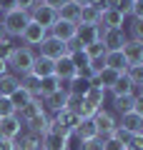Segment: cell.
I'll list each match as a JSON object with an SVG mask.
<instances>
[{"mask_svg": "<svg viewBox=\"0 0 143 150\" xmlns=\"http://www.w3.org/2000/svg\"><path fill=\"white\" fill-rule=\"evenodd\" d=\"M33 60H35V53H33V48H28V45H10V50H8V55H5L8 70H10L13 75H18V78H23V75L30 73Z\"/></svg>", "mask_w": 143, "mask_h": 150, "instance_id": "obj_1", "label": "cell"}, {"mask_svg": "<svg viewBox=\"0 0 143 150\" xmlns=\"http://www.w3.org/2000/svg\"><path fill=\"white\" fill-rule=\"evenodd\" d=\"M28 20H30V15H28L25 10H20V8H8L5 13H3V18H0V25H3V30H5V38H20L23 28L28 25Z\"/></svg>", "mask_w": 143, "mask_h": 150, "instance_id": "obj_2", "label": "cell"}, {"mask_svg": "<svg viewBox=\"0 0 143 150\" xmlns=\"http://www.w3.org/2000/svg\"><path fill=\"white\" fill-rule=\"evenodd\" d=\"M93 123H95V128H98V138H101V140L111 138V135H113V130L118 128V120H116V115H113L111 110H106V108L95 110V115H93Z\"/></svg>", "mask_w": 143, "mask_h": 150, "instance_id": "obj_3", "label": "cell"}, {"mask_svg": "<svg viewBox=\"0 0 143 150\" xmlns=\"http://www.w3.org/2000/svg\"><path fill=\"white\" fill-rule=\"evenodd\" d=\"M128 35L126 30H111V28H101V43L106 48V53H113V50H121L126 45Z\"/></svg>", "mask_w": 143, "mask_h": 150, "instance_id": "obj_4", "label": "cell"}, {"mask_svg": "<svg viewBox=\"0 0 143 150\" xmlns=\"http://www.w3.org/2000/svg\"><path fill=\"white\" fill-rule=\"evenodd\" d=\"M45 35H48V30H45L43 25H38V23L28 20V25L23 28V33H20V40H23V45L33 48V45H40L43 40H45Z\"/></svg>", "mask_w": 143, "mask_h": 150, "instance_id": "obj_5", "label": "cell"}, {"mask_svg": "<svg viewBox=\"0 0 143 150\" xmlns=\"http://www.w3.org/2000/svg\"><path fill=\"white\" fill-rule=\"evenodd\" d=\"M75 30H78L75 23L55 20L53 25H50V30H48V35H53L55 40H60V43H70V40H75Z\"/></svg>", "mask_w": 143, "mask_h": 150, "instance_id": "obj_6", "label": "cell"}, {"mask_svg": "<svg viewBox=\"0 0 143 150\" xmlns=\"http://www.w3.org/2000/svg\"><path fill=\"white\" fill-rule=\"evenodd\" d=\"M78 73H80V70L75 68V63H73V58H70V55H63V58H58V60H55V70H53V75L58 78L60 83L73 80V78H75Z\"/></svg>", "mask_w": 143, "mask_h": 150, "instance_id": "obj_7", "label": "cell"}, {"mask_svg": "<svg viewBox=\"0 0 143 150\" xmlns=\"http://www.w3.org/2000/svg\"><path fill=\"white\" fill-rule=\"evenodd\" d=\"M28 15H30V20H33V23H38V25H43L45 30H50V25H53V23L58 20V15H55V10H50V8H48V5H43V3H38V5L33 8V10L28 13Z\"/></svg>", "mask_w": 143, "mask_h": 150, "instance_id": "obj_8", "label": "cell"}, {"mask_svg": "<svg viewBox=\"0 0 143 150\" xmlns=\"http://www.w3.org/2000/svg\"><path fill=\"white\" fill-rule=\"evenodd\" d=\"M101 28H111V30H123L126 28V15L118 13L116 8H103L101 10Z\"/></svg>", "mask_w": 143, "mask_h": 150, "instance_id": "obj_9", "label": "cell"}, {"mask_svg": "<svg viewBox=\"0 0 143 150\" xmlns=\"http://www.w3.org/2000/svg\"><path fill=\"white\" fill-rule=\"evenodd\" d=\"M95 40H101V25H83L78 23V30H75V43L80 45V50L85 45L95 43Z\"/></svg>", "mask_w": 143, "mask_h": 150, "instance_id": "obj_10", "label": "cell"}, {"mask_svg": "<svg viewBox=\"0 0 143 150\" xmlns=\"http://www.w3.org/2000/svg\"><path fill=\"white\" fill-rule=\"evenodd\" d=\"M38 48H40L43 58H50V60H58V58H63V55H65V43L55 40L53 35H45V40H43Z\"/></svg>", "mask_w": 143, "mask_h": 150, "instance_id": "obj_11", "label": "cell"}, {"mask_svg": "<svg viewBox=\"0 0 143 150\" xmlns=\"http://www.w3.org/2000/svg\"><path fill=\"white\" fill-rule=\"evenodd\" d=\"M18 150H43V133H35V130H23L15 138Z\"/></svg>", "mask_w": 143, "mask_h": 150, "instance_id": "obj_12", "label": "cell"}, {"mask_svg": "<svg viewBox=\"0 0 143 150\" xmlns=\"http://www.w3.org/2000/svg\"><path fill=\"white\" fill-rule=\"evenodd\" d=\"M118 128H123L131 135H143V115L136 112V110L126 112V115H121V120H118Z\"/></svg>", "mask_w": 143, "mask_h": 150, "instance_id": "obj_13", "label": "cell"}, {"mask_svg": "<svg viewBox=\"0 0 143 150\" xmlns=\"http://www.w3.org/2000/svg\"><path fill=\"white\" fill-rule=\"evenodd\" d=\"M23 130H25V125H23V120L18 118V115H10V118H3V120H0V138L15 140Z\"/></svg>", "mask_w": 143, "mask_h": 150, "instance_id": "obj_14", "label": "cell"}, {"mask_svg": "<svg viewBox=\"0 0 143 150\" xmlns=\"http://www.w3.org/2000/svg\"><path fill=\"white\" fill-rule=\"evenodd\" d=\"M55 70V60L50 58H43V55H35V60H33V68H30V75H35L38 80H43V78H50Z\"/></svg>", "mask_w": 143, "mask_h": 150, "instance_id": "obj_15", "label": "cell"}, {"mask_svg": "<svg viewBox=\"0 0 143 150\" xmlns=\"http://www.w3.org/2000/svg\"><path fill=\"white\" fill-rule=\"evenodd\" d=\"M43 112H48L45 110V105H43V100H38V98H33L28 105H23V108H18V118L23 120V125L28 123V120H33V118H38V115H43Z\"/></svg>", "mask_w": 143, "mask_h": 150, "instance_id": "obj_16", "label": "cell"}, {"mask_svg": "<svg viewBox=\"0 0 143 150\" xmlns=\"http://www.w3.org/2000/svg\"><path fill=\"white\" fill-rule=\"evenodd\" d=\"M90 85H93V80H90L88 75L78 73V75L73 78V80H68V83H65V90H68L70 95H78V98H83L85 93L90 90Z\"/></svg>", "mask_w": 143, "mask_h": 150, "instance_id": "obj_17", "label": "cell"}, {"mask_svg": "<svg viewBox=\"0 0 143 150\" xmlns=\"http://www.w3.org/2000/svg\"><path fill=\"white\" fill-rule=\"evenodd\" d=\"M65 100H68V90H65V88H58L55 93H50V95L43 98V105H45V110L58 112V110H65Z\"/></svg>", "mask_w": 143, "mask_h": 150, "instance_id": "obj_18", "label": "cell"}, {"mask_svg": "<svg viewBox=\"0 0 143 150\" xmlns=\"http://www.w3.org/2000/svg\"><path fill=\"white\" fill-rule=\"evenodd\" d=\"M43 150H70V138L58 133H43Z\"/></svg>", "mask_w": 143, "mask_h": 150, "instance_id": "obj_19", "label": "cell"}, {"mask_svg": "<svg viewBox=\"0 0 143 150\" xmlns=\"http://www.w3.org/2000/svg\"><path fill=\"white\" fill-rule=\"evenodd\" d=\"M123 58L128 60V65H136V63H143V43L138 40H126V45L121 48Z\"/></svg>", "mask_w": 143, "mask_h": 150, "instance_id": "obj_20", "label": "cell"}, {"mask_svg": "<svg viewBox=\"0 0 143 150\" xmlns=\"http://www.w3.org/2000/svg\"><path fill=\"white\" fill-rule=\"evenodd\" d=\"M73 135L78 138V143H80V140H90V138H98V128H95L93 118H83V120L78 123V128L73 130Z\"/></svg>", "mask_w": 143, "mask_h": 150, "instance_id": "obj_21", "label": "cell"}, {"mask_svg": "<svg viewBox=\"0 0 143 150\" xmlns=\"http://www.w3.org/2000/svg\"><path fill=\"white\" fill-rule=\"evenodd\" d=\"M106 95H108V93L103 90V88H98V85L93 83V85H90V90L83 95V100L88 103V105L93 108V110H101V108L106 105Z\"/></svg>", "mask_w": 143, "mask_h": 150, "instance_id": "obj_22", "label": "cell"}, {"mask_svg": "<svg viewBox=\"0 0 143 150\" xmlns=\"http://www.w3.org/2000/svg\"><path fill=\"white\" fill-rule=\"evenodd\" d=\"M53 120H55V123H60V125H63V128L68 130L70 135H73V130L78 128V123H80V118L75 115L73 110H68V108H65V110H58V112H55V118H53Z\"/></svg>", "mask_w": 143, "mask_h": 150, "instance_id": "obj_23", "label": "cell"}, {"mask_svg": "<svg viewBox=\"0 0 143 150\" xmlns=\"http://www.w3.org/2000/svg\"><path fill=\"white\" fill-rule=\"evenodd\" d=\"M55 15H58V20H68V23H75L78 25L80 20V5H75V3H65V5H60L58 10H55Z\"/></svg>", "mask_w": 143, "mask_h": 150, "instance_id": "obj_24", "label": "cell"}, {"mask_svg": "<svg viewBox=\"0 0 143 150\" xmlns=\"http://www.w3.org/2000/svg\"><path fill=\"white\" fill-rule=\"evenodd\" d=\"M118 78H121V73H116V70H111V68H103L101 70V73H98V75H95V85H98V88H103V90H111V88L113 85H116V80H118Z\"/></svg>", "mask_w": 143, "mask_h": 150, "instance_id": "obj_25", "label": "cell"}, {"mask_svg": "<svg viewBox=\"0 0 143 150\" xmlns=\"http://www.w3.org/2000/svg\"><path fill=\"white\" fill-rule=\"evenodd\" d=\"M103 60H106V68H111V70H116V73H126V68H128V60L123 58V53L121 50H113V53H106L103 55Z\"/></svg>", "mask_w": 143, "mask_h": 150, "instance_id": "obj_26", "label": "cell"}, {"mask_svg": "<svg viewBox=\"0 0 143 150\" xmlns=\"http://www.w3.org/2000/svg\"><path fill=\"white\" fill-rule=\"evenodd\" d=\"M58 88H65V83H60L55 75H50V78H43L40 83H38V100H43L45 95H50V93H55Z\"/></svg>", "mask_w": 143, "mask_h": 150, "instance_id": "obj_27", "label": "cell"}, {"mask_svg": "<svg viewBox=\"0 0 143 150\" xmlns=\"http://www.w3.org/2000/svg\"><path fill=\"white\" fill-rule=\"evenodd\" d=\"M83 25H98L101 23V8H95V5H83L80 8V20Z\"/></svg>", "mask_w": 143, "mask_h": 150, "instance_id": "obj_28", "label": "cell"}, {"mask_svg": "<svg viewBox=\"0 0 143 150\" xmlns=\"http://www.w3.org/2000/svg\"><path fill=\"white\" fill-rule=\"evenodd\" d=\"M20 85V78L13 73H5V75H0V95L3 98H10V93L15 90V88Z\"/></svg>", "mask_w": 143, "mask_h": 150, "instance_id": "obj_29", "label": "cell"}, {"mask_svg": "<svg viewBox=\"0 0 143 150\" xmlns=\"http://www.w3.org/2000/svg\"><path fill=\"white\" fill-rule=\"evenodd\" d=\"M138 100H133L131 95H121V98H113V110L118 112V115H126V112H131L133 108H136Z\"/></svg>", "mask_w": 143, "mask_h": 150, "instance_id": "obj_30", "label": "cell"}, {"mask_svg": "<svg viewBox=\"0 0 143 150\" xmlns=\"http://www.w3.org/2000/svg\"><path fill=\"white\" fill-rule=\"evenodd\" d=\"M30 100H33V95H30V93H28V90H25V88H23V85H18L15 90L10 93V103H13V105H15V112H18V108L28 105V103H30Z\"/></svg>", "mask_w": 143, "mask_h": 150, "instance_id": "obj_31", "label": "cell"}, {"mask_svg": "<svg viewBox=\"0 0 143 150\" xmlns=\"http://www.w3.org/2000/svg\"><path fill=\"white\" fill-rule=\"evenodd\" d=\"M131 88H133V83L128 80L126 75H121V78L116 80V85H113L108 93H113V98H121V95H131Z\"/></svg>", "mask_w": 143, "mask_h": 150, "instance_id": "obj_32", "label": "cell"}, {"mask_svg": "<svg viewBox=\"0 0 143 150\" xmlns=\"http://www.w3.org/2000/svg\"><path fill=\"white\" fill-rule=\"evenodd\" d=\"M133 85H143V63H136V65H128L126 73H123Z\"/></svg>", "mask_w": 143, "mask_h": 150, "instance_id": "obj_33", "label": "cell"}, {"mask_svg": "<svg viewBox=\"0 0 143 150\" xmlns=\"http://www.w3.org/2000/svg\"><path fill=\"white\" fill-rule=\"evenodd\" d=\"M48 112H43V115H38V118H33V120H28L25 123V130H35V133H45V128H48Z\"/></svg>", "mask_w": 143, "mask_h": 150, "instance_id": "obj_34", "label": "cell"}, {"mask_svg": "<svg viewBox=\"0 0 143 150\" xmlns=\"http://www.w3.org/2000/svg\"><path fill=\"white\" fill-rule=\"evenodd\" d=\"M83 53H85V58H88V60H93V58H103V55H106V48H103L101 40H95V43L85 45Z\"/></svg>", "mask_w": 143, "mask_h": 150, "instance_id": "obj_35", "label": "cell"}, {"mask_svg": "<svg viewBox=\"0 0 143 150\" xmlns=\"http://www.w3.org/2000/svg\"><path fill=\"white\" fill-rule=\"evenodd\" d=\"M103 68H106V60L103 58H93V60H88V65H85V75H88L90 80H95V75L101 73Z\"/></svg>", "mask_w": 143, "mask_h": 150, "instance_id": "obj_36", "label": "cell"}, {"mask_svg": "<svg viewBox=\"0 0 143 150\" xmlns=\"http://www.w3.org/2000/svg\"><path fill=\"white\" fill-rule=\"evenodd\" d=\"M38 83H40V80H38L35 75H30V73H28V75H23V78H20V85H23V88H25V90H28V93H30V95H33V98H35V95H38Z\"/></svg>", "mask_w": 143, "mask_h": 150, "instance_id": "obj_37", "label": "cell"}, {"mask_svg": "<svg viewBox=\"0 0 143 150\" xmlns=\"http://www.w3.org/2000/svg\"><path fill=\"white\" fill-rule=\"evenodd\" d=\"M10 115H15V105L10 103V98H3V95H0V120H3V118H10Z\"/></svg>", "mask_w": 143, "mask_h": 150, "instance_id": "obj_38", "label": "cell"}, {"mask_svg": "<svg viewBox=\"0 0 143 150\" xmlns=\"http://www.w3.org/2000/svg\"><path fill=\"white\" fill-rule=\"evenodd\" d=\"M78 150H103V140L101 138H90V140H80Z\"/></svg>", "mask_w": 143, "mask_h": 150, "instance_id": "obj_39", "label": "cell"}, {"mask_svg": "<svg viewBox=\"0 0 143 150\" xmlns=\"http://www.w3.org/2000/svg\"><path fill=\"white\" fill-rule=\"evenodd\" d=\"M128 40H138L143 43V20H133L131 23V38Z\"/></svg>", "mask_w": 143, "mask_h": 150, "instance_id": "obj_40", "label": "cell"}, {"mask_svg": "<svg viewBox=\"0 0 143 150\" xmlns=\"http://www.w3.org/2000/svg\"><path fill=\"white\" fill-rule=\"evenodd\" d=\"M131 18H133V20H143V0H133V5H131Z\"/></svg>", "mask_w": 143, "mask_h": 150, "instance_id": "obj_41", "label": "cell"}, {"mask_svg": "<svg viewBox=\"0 0 143 150\" xmlns=\"http://www.w3.org/2000/svg\"><path fill=\"white\" fill-rule=\"evenodd\" d=\"M103 150H126V145L116 138H106L103 140Z\"/></svg>", "mask_w": 143, "mask_h": 150, "instance_id": "obj_42", "label": "cell"}, {"mask_svg": "<svg viewBox=\"0 0 143 150\" xmlns=\"http://www.w3.org/2000/svg\"><path fill=\"white\" fill-rule=\"evenodd\" d=\"M35 5H38V0H15V8H20V10H25V13H30Z\"/></svg>", "mask_w": 143, "mask_h": 150, "instance_id": "obj_43", "label": "cell"}, {"mask_svg": "<svg viewBox=\"0 0 143 150\" xmlns=\"http://www.w3.org/2000/svg\"><path fill=\"white\" fill-rule=\"evenodd\" d=\"M65 3H68V0H43V5H48L50 10H58V8L65 5Z\"/></svg>", "mask_w": 143, "mask_h": 150, "instance_id": "obj_44", "label": "cell"}, {"mask_svg": "<svg viewBox=\"0 0 143 150\" xmlns=\"http://www.w3.org/2000/svg\"><path fill=\"white\" fill-rule=\"evenodd\" d=\"M5 73H10V70H8V63H5V58H0V75H5Z\"/></svg>", "mask_w": 143, "mask_h": 150, "instance_id": "obj_45", "label": "cell"}, {"mask_svg": "<svg viewBox=\"0 0 143 150\" xmlns=\"http://www.w3.org/2000/svg\"><path fill=\"white\" fill-rule=\"evenodd\" d=\"M3 40H8V38H5V30H3V25H0V43H3Z\"/></svg>", "mask_w": 143, "mask_h": 150, "instance_id": "obj_46", "label": "cell"}, {"mask_svg": "<svg viewBox=\"0 0 143 150\" xmlns=\"http://www.w3.org/2000/svg\"><path fill=\"white\" fill-rule=\"evenodd\" d=\"M38 3H43V0H38Z\"/></svg>", "mask_w": 143, "mask_h": 150, "instance_id": "obj_47", "label": "cell"}, {"mask_svg": "<svg viewBox=\"0 0 143 150\" xmlns=\"http://www.w3.org/2000/svg\"><path fill=\"white\" fill-rule=\"evenodd\" d=\"M131 3H133V0H131Z\"/></svg>", "mask_w": 143, "mask_h": 150, "instance_id": "obj_48", "label": "cell"}]
</instances>
